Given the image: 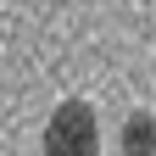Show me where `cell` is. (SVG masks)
<instances>
[{
	"label": "cell",
	"instance_id": "cell-1",
	"mask_svg": "<svg viewBox=\"0 0 156 156\" xmlns=\"http://www.w3.org/2000/svg\"><path fill=\"white\" fill-rule=\"evenodd\" d=\"M45 156H101V123L89 101H62L45 123Z\"/></svg>",
	"mask_w": 156,
	"mask_h": 156
},
{
	"label": "cell",
	"instance_id": "cell-2",
	"mask_svg": "<svg viewBox=\"0 0 156 156\" xmlns=\"http://www.w3.org/2000/svg\"><path fill=\"white\" fill-rule=\"evenodd\" d=\"M123 156H156V123L151 112H134L123 128Z\"/></svg>",
	"mask_w": 156,
	"mask_h": 156
}]
</instances>
